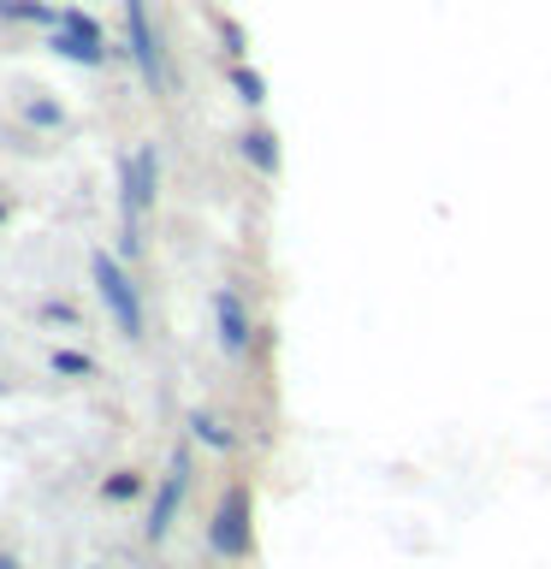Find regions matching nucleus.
Returning <instances> with one entry per match:
<instances>
[{
	"mask_svg": "<svg viewBox=\"0 0 551 569\" xmlns=\"http://www.w3.org/2000/svg\"><path fill=\"white\" fill-rule=\"evenodd\" d=\"M0 24H60L48 0H0Z\"/></svg>",
	"mask_w": 551,
	"mask_h": 569,
	"instance_id": "10",
	"label": "nucleus"
},
{
	"mask_svg": "<svg viewBox=\"0 0 551 569\" xmlns=\"http://www.w3.org/2000/svg\"><path fill=\"white\" fill-rule=\"evenodd\" d=\"M190 439L208 445V451H231V445H238V433H231L220 416H208V409H190Z\"/></svg>",
	"mask_w": 551,
	"mask_h": 569,
	"instance_id": "9",
	"label": "nucleus"
},
{
	"mask_svg": "<svg viewBox=\"0 0 551 569\" xmlns=\"http://www.w3.org/2000/svg\"><path fill=\"white\" fill-rule=\"evenodd\" d=\"M226 48H231V60H243V30L238 24H226Z\"/></svg>",
	"mask_w": 551,
	"mask_h": 569,
	"instance_id": "15",
	"label": "nucleus"
},
{
	"mask_svg": "<svg viewBox=\"0 0 551 569\" xmlns=\"http://www.w3.org/2000/svg\"><path fill=\"white\" fill-rule=\"evenodd\" d=\"M0 569H24V563H18V558H12V551H0Z\"/></svg>",
	"mask_w": 551,
	"mask_h": 569,
	"instance_id": "16",
	"label": "nucleus"
},
{
	"mask_svg": "<svg viewBox=\"0 0 551 569\" xmlns=\"http://www.w3.org/2000/svg\"><path fill=\"white\" fill-rule=\"evenodd\" d=\"M208 551L226 563H243L256 551V498H249L243 480H231L213 505V522H208Z\"/></svg>",
	"mask_w": 551,
	"mask_h": 569,
	"instance_id": "2",
	"label": "nucleus"
},
{
	"mask_svg": "<svg viewBox=\"0 0 551 569\" xmlns=\"http://www.w3.org/2000/svg\"><path fill=\"white\" fill-rule=\"evenodd\" d=\"M0 226H7V202H0Z\"/></svg>",
	"mask_w": 551,
	"mask_h": 569,
	"instance_id": "17",
	"label": "nucleus"
},
{
	"mask_svg": "<svg viewBox=\"0 0 551 569\" xmlns=\"http://www.w3.org/2000/svg\"><path fill=\"white\" fill-rule=\"evenodd\" d=\"M24 119L36 124V131H60V124H66V107L48 101V96H30V101H24Z\"/></svg>",
	"mask_w": 551,
	"mask_h": 569,
	"instance_id": "13",
	"label": "nucleus"
},
{
	"mask_svg": "<svg viewBox=\"0 0 551 569\" xmlns=\"http://www.w3.org/2000/svg\"><path fill=\"white\" fill-rule=\"evenodd\" d=\"M154 202H160V149H154V142H137V149L119 160V208H124L119 249L131 261H137V249H142V213H149Z\"/></svg>",
	"mask_w": 551,
	"mask_h": 569,
	"instance_id": "1",
	"label": "nucleus"
},
{
	"mask_svg": "<svg viewBox=\"0 0 551 569\" xmlns=\"http://www.w3.org/2000/svg\"><path fill=\"white\" fill-rule=\"evenodd\" d=\"M238 149H243V160H249V167H256L261 178H273V172H279V137H273V131H261V124H249Z\"/></svg>",
	"mask_w": 551,
	"mask_h": 569,
	"instance_id": "8",
	"label": "nucleus"
},
{
	"mask_svg": "<svg viewBox=\"0 0 551 569\" xmlns=\"http://www.w3.org/2000/svg\"><path fill=\"white\" fill-rule=\"evenodd\" d=\"M48 48L60 53V60H71V66H89V71H96V66H107V53H113L107 42H96V36H78V30H66V24H53Z\"/></svg>",
	"mask_w": 551,
	"mask_h": 569,
	"instance_id": "7",
	"label": "nucleus"
},
{
	"mask_svg": "<svg viewBox=\"0 0 551 569\" xmlns=\"http://www.w3.org/2000/svg\"><path fill=\"white\" fill-rule=\"evenodd\" d=\"M213 332H220V350L238 362V356H249V338H256V315H249V302L238 284H220L213 291Z\"/></svg>",
	"mask_w": 551,
	"mask_h": 569,
	"instance_id": "6",
	"label": "nucleus"
},
{
	"mask_svg": "<svg viewBox=\"0 0 551 569\" xmlns=\"http://www.w3.org/2000/svg\"><path fill=\"white\" fill-rule=\"evenodd\" d=\"M184 492H190V451H172L167 457V475L154 480V498H149V522H142V533H149V546H160L178 522V510H184Z\"/></svg>",
	"mask_w": 551,
	"mask_h": 569,
	"instance_id": "5",
	"label": "nucleus"
},
{
	"mask_svg": "<svg viewBox=\"0 0 551 569\" xmlns=\"http://www.w3.org/2000/svg\"><path fill=\"white\" fill-rule=\"evenodd\" d=\"M142 487H149V480L137 469H113L101 480V505H131V498H142Z\"/></svg>",
	"mask_w": 551,
	"mask_h": 569,
	"instance_id": "11",
	"label": "nucleus"
},
{
	"mask_svg": "<svg viewBox=\"0 0 551 569\" xmlns=\"http://www.w3.org/2000/svg\"><path fill=\"white\" fill-rule=\"evenodd\" d=\"M124 53L142 71L149 89H167V48H160V30L149 18V0H124Z\"/></svg>",
	"mask_w": 551,
	"mask_h": 569,
	"instance_id": "4",
	"label": "nucleus"
},
{
	"mask_svg": "<svg viewBox=\"0 0 551 569\" xmlns=\"http://www.w3.org/2000/svg\"><path fill=\"white\" fill-rule=\"evenodd\" d=\"M48 368L60 373V380H96V356H83V350H53Z\"/></svg>",
	"mask_w": 551,
	"mask_h": 569,
	"instance_id": "12",
	"label": "nucleus"
},
{
	"mask_svg": "<svg viewBox=\"0 0 551 569\" xmlns=\"http://www.w3.org/2000/svg\"><path fill=\"white\" fill-rule=\"evenodd\" d=\"M89 279H96V297H101V309L113 315V327L119 338H142V291H137V279H131V267H124L119 256H107V249H96L89 256Z\"/></svg>",
	"mask_w": 551,
	"mask_h": 569,
	"instance_id": "3",
	"label": "nucleus"
},
{
	"mask_svg": "<svg viewBox=\"0 0 551 569\" xmlns=\"http://www.w3.org/2000/svg\"><path fill=\"white\" fill-rule=\"evenodd\" d=\"M231 89H238V101H249V107H261L267 101V83H261V71L256 66H231Z\"/></svg>",
	"mask_w": 551,
	"mask_h": 569,
	"instance_id": "14",
	"label": "nucleus"
}]
</instances>
